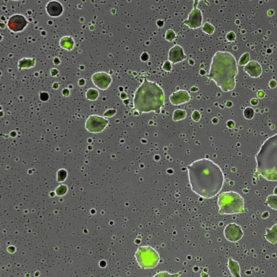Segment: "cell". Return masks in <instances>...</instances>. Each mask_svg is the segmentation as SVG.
<instances>
[{"instance_id":"6da1fadb","label":"cell","mask_w":277,"mask_h":277,"mask_svg":"<svg viewBox=\"0 0 277 277\" xmlns=\"http://www.w3.org/2000/svg\"><path fill=\"white\" fill-rule=\"evenodd\" d=\"M189 183L193 192L206 199L217 195L224 183L219 166L207 159H200L187 166Z\"/></svg>"},{"instance_id":"7a4b0ae2","label":"cell","mask_w":277,"mask_h":277,"mask_svg":"<svg viewBox=\"0 0 277 277\" xmlns=\"http://www.w3.org/2000/svg\"><path fill=\"white\" fill-rule=\"evenodd\" d=\"M238 73L237 61L233 54L218 51L212 59L207 82L213 80L223 92L232 91L236 87V77Z\"/></svg>"},{"instance_id":"3957f363","label":"cell","mask_w":277,"mask_h":277,"mask_svg":"<svg viewBox=\"0 0 277 277\" xmlns=\"http://www.w3.org/2000/svg\"><path fill=\"white\" fill-rule=\"evenodd\" d=\"M134 108L139 114L154 112L159 114L165 107V93L156 82L145 78L142 84L137 88L133 99Z\"/></svg>"},{"instance_id":"277c9868","label":"cell","mask_w":277,"mask_h":277,"mask_svg":"<svg viewBox=\"0 0 277 277\" xmlns=\"http://www.w3.org/2000/svg\"><path fill=\"white\" fill-rule=\"evenodd\" d=\"M257 161L254 177L261 176L268 181H277V134L267 138L255 156Z\"/></svg>"},{"instance_id":"5b68a950","label":"cell","mask_w":277,"mask_h":277,"mask_svg":"<svg viewBox=\"0 0 277 277\" xmlns=\"http://www.w3.org/2000/svg\"><path fill=\"white\" fill-rule=\"evenodd\" d=\"M218 212L220 214H233L244 212V201L238 193L233 191L221 193L218 197Z\"/></svg>"},{"instance_id":"8992f818","label":"cell","mask_w":277,"mask_h":277,"mask_svg":"<svg viewBox=\"0 0 277 277\" xmlns=\"http://www.w3.org/2000/svg\"><path fill=\"white\" fill-rule=\"evenodd\" d=\"M135 257L142 269L154 268L160 260L159 254L151 246L139 247L135 252Z\"/></svg>"},{"instance_id":"52a82bcc","label":"cell","mask_w":277,"mask_h":277,"mask_svg":"<svg viewBox=\"0 0 277 277\" xmlns=\"http://www.w3.org/2000/svg\"><path fill=\"white\" fill-rule=\"evenodd\" d=\"M199 1H193V8L189 13L187 19L183 21L181 25L185 24L191 29H196L201 27L203 16L201 10L198 8Z\"/></svg>"},{"instance_id":"ba28073f","label":"cell","mask_w":277,"mask_h":277,"mask_svg":"<svg viewBox=\"0 0 277 277\" xmlns=\"http://www.w3.org/2000/svg\"><path fill=\"white\" fill-rule=\"evenodd\" d=\"M108 120L97 115H91L85 124L86 129L92 133H98L102 132L108 125Z\"/></svg>"},{"instance_id":"9c48e42d","label":"cell","mask_w":277,"mask_h":277,"mask_svg":"<svg viewBox=\"0 0 277 277\" xmlns=\"http://www.w3.org/2000/svg\"><path fill=\"white\" fill-rule=\"evenodd\" d=\"M28 24V21L23 15L15 14L9 19L7 26L10 31L17 33L24 31Z\"/></svg>"},{"instance_id":"30bf717a","label":"cell","mask_w":277,"mask_h":277,"mask_svg":"<svg viewBox=\"0 0 277 277\" xmlns=\"http://www.w3.org/2000/svg\"><path fill=\"white\" fill-rule=\"evenodd\" d=\"M223 233L227 240L233 243L240 240L243 235L241 227L235 223H230L227 225Z\"/></svg>"},{"instance_id":"8fae6325","label":"cell","mask_w":277,"mask_h":277,"mask_svg":"<svg viewBox=\"0 0 277 277\" xmlns=\"http://www.w3.org/2000/svg\"><path fill=\"white\" fill-rule=\"evenodd\" d=\"M91 80L97 88L101 90H106L112 84V79L107 73L100 71L93 75Z\"/></svg>"},{"instance_id":"7c38bea8","label":"cell","mask_w":277,"mask_h":277,"mask_svg":"<svg viewBox=\"0 0 277 277\" xmlns=\"http://www.w3.org/2000/svg\"><path fill=\"white\" fill-rule=\"evenodd\" d=\"M187 59V56L184 53L183 47L178 44H176L169 49L168 60L172 64H176Z\"/></svg>"},{"instance_id":"4fadbf2b","label":"cell","mask_w":277,"mask_h":277,"mask_svg":"<svg viewBox=\"0 0 277 277\" xmlns=\"http://www.w3.org/2000/svg\"><path fill=\"white\" fill-rule=\"evenodd\" d=\"M191 98V96L188 91L185 90H180L173 92L170 95L169 99L173 105L178 106L189 102Z\"/></svg>"},{"instance_id":"5bb4252c","label":"cell","mask_w":277,"mask_h":277,"mask_svg":"<svg viewBox=\"0 0 277 277\" xmlns=\"http://www.w3.org/2000/svg\"><path fill=\"white\" fill-rule=\"evenodd\" d=\"M243 71L250 77L257 78L262 74V68L260 64L256 61H250L243 67Z\"/></svg>"},{"instance_id":"9a60e30c","label":"cell","mask_w":277,"mask_h":277,"mask_svg":"<svg viewBox=\"0 0 277 277\" xmlns=\"http://www.w3.org/2000/svg\"><path fill=\"white\" fill-rule=\"evenodd\" d=\"M46 11L51 17L60 16L64 11V8L62 4L56 1H51L46 6Z\"/></svg>"},{"instance_id":"2e32d148","label":"cell","mask_w":277,"mask_h":277,"mask_svg":"<svg viewBox=\"0 0 277 277\" xmlns=\"http://www.w3.org/2000/svg\"><path fill=\"white\" fill-rule=\"evenodd\" d=\"M266 234L263 236L265 239L272 244H275L277 243V223L273 226L272 227L271 229H266Z\"/></svg>"},{"instance_id":"e0dca14e","label":"cell","mask_w":277,"mask_h":277,"mask_svg":"<svg viewBox=\"0 0 277 277\" xmlns=\"http://www.w3.org/2000/svg\"><path fill=\"white\" fill-rule=\"evenodd\" d=\"M60 46L64 49L71 51L74 46V41L71 36H64L60 40Z\"/></svg>"},{"instance_id":"ac0fdd59","label":"cell","mask_w":277,"mask_h":277,"mask_svg":"<svg viewBox=\"0 0 277 277\" xmlns=\"http://www.w3.org/2000/svg\"><path fill=\"white\" fill-rule=\"evenodd\" d=\"M228 267L231 273L234 277H241L240 267L238 263L233 260L232 258H229Z\"/></svg>"},{"instance_id":"d6986e66","label":"cell","mask_w":277,"mask_h":277,"mask_svg":"<svg viewBox=\"0 0 277 277\" xmlns=\"http://www.w3.org/2000/svg\"><path fill=\"white\" fill-rule=\"evenodd\" d=\"M36 64V60L35 58H23L19 61L18 67L21 71L23 68H30L34 67Z\"/></svg>"},{"instance_id":"ffe728a7","label":"cell","mask_w":277,"mask_h":277,"mask_svg":"<svg viewBox=\"0 0 277 277\" xmlns=\"http://www.w3.org/2000/svg\"><path fill=\"white\" fill-rule=\"evenodd\" d=\"M187 113L185 111L181 109H176L173 114V120L174 121H178L186 118Z\"/></svg>"},{"instance_id":"44dd1931","label":"cell","mask_w":277,"mask_h":277,"mask_svg":"<svg viewBox=\"0 0 277 277\" xmlns=\"http://www.w3.org/2000/svg\"><path fill=\"white\" fill-rule=\"evenodd\" d=\"M265 204L271 208L277 210V195H270L268 196Z\"/></svg>"},{"instance_id":"7402d4cb","label":"cell","mask_w":277,"mask_h":277,"mask_svg":"<svg viewBox=\"0 0 277 277\" xmlns=\"http://www.w3.org/2000/svg\"><path fill=\"white\" fill-rule=\"evenodd\" d=\"M86 96L88 100L95 101L98 98L99 92L94 88H90L86 92Z\"/></svg>"},{"instance_id":"603a6c76","label":"cell","mask_w":277,"mask_h":277,"mask_svg":"<svg viewBox=\"0 0 277 277\" xmlns=\"http://www.w3.org/2000/svg\"><path fill=\"white\" fill-rule=\"evenodd\" d=\"M201 29L203 32L209 35H212L215 31V27H214L212 24L208 22H206L203 24Z\"/></svg>"},{"instance_id":"cb8c5ba5","label":"cell","mask_w":277,"mask_h":277,"mask_svg":"<svg viewBox=\"0 0 277 277\" xmlns=\"http://www.w3.org/2000/svg\"><path fill=\"white\" fill-rule=\"evenodd\" d=\"M176 38V34L175 31L172 29H168L166 32L165 39L169 42H172Z\"/></svg>"},{"instance_id":"d4e9b609","label":"cell","mask_w":277,"mask_h":277,"mask_svg":"<svg viewBox=\"0 0 277 277\" xmlns=\"http://www.w3.org/2000/svg\"><path fill=\"white\" fill-rule=\"evenodd\" d=\"M250 62V54L248 53H245L240 57L238 64L240 66L246 65Z\"/></svg>"},{"instance_id":"484cf974","label":"cell","mask_w":277,"mask_h":277,"mask_svg":"<svg viewBox=\"0 0 277 277\" xmlns=\"http://www.w3.org/2000/svg\"><path fill=\"white\" fill-rule=\"evenodd\" d=\"M243 114L246 118L247 119H251L253 118L254 115L253 109L251 107H248L245 109Z\"/></svg>"},{"instance_id":"4316f807","label":"cell","mask_w":277,"mask_h":277,"mask_svg":"<svg viewBox=\"0 0 277 277\" xmlns=\"http://www.w3.org/2000/svg\"><path fill=\"white\" fill-rule=\"evenodd\" d=\"M181 274V272H179V273L176 274H169L167 272H160L159 274H156L154 277H178L179 275Z\"/></svg>"},{"instance_id":"83f0119b","label":"cell","mask_w":277,"mask_h":277,"mask_svg":"<svg viewBox=\"0 0 277 277\" xmlns=\"http://www.w3.org/2000/svg\"><path fill=\"white\" fill-rule=\"evenodd\" d=\"M162 68H163V69H164L166 71H171L172 69V63L168 60L166 61L163 64V66H162Z\"/></svg>"},{"instance_id":"f1b7e54d","label":"cell","mask_w":277,"mask_h":277,"mask_svg":"<svg viewBox=\"0 0 277 277\" xmlns=\"http://www.w3.org/2000/svg\"><path fill=\"white\" fill-rule=\"evenodd\" d=\"M67 176V173L64 170H60L58 172V181L60 182L64 181Z\"/></svg>"},{"instance_id":"f546056e","label":"cell","mask_w":277,"mask_h":277,"mask_svg":"<svg viewBox=\"0 0 277 277\" xmlns=\"http://www.w3.org/2000/svg\"><path fill=\"white\" fill-rule=\"evenodd\" d=\"M56 191L58 196H62L63 194H64V193H66V192L67 187H66V186H64V185H61V186H60V187H58Z\"/></svg>"},{"instance_id":"4dcf8cb0","label":"cell","mask_w":277,"mask_h":277,"mask_svg":"<svg viewBox=\"0 0 277 277\" xmlns=\"http://www.w3.org/2000/svg\"><path fill=\"white\" fill-rule=\"evenodd\" d=\"M192 118L195 122L199 121L201 118V114L198 111H194L192 114Z\"/></svg>"},{"instance_id":"1f68e13d","label":"cell","mask_w":277,"mask_h":277,"mask_svg":"<svg viewBox=\"0 0 277 277\" xmlns=\"http://www.w3.org/2000/svg\"><path fill=\"white\" fill-rule=\"evenodd\" d=\"M226 39L227 40L230 41L231 42L234 41L236 40V35L233 31H230L226 34Z\"/></svg>"},{"instance_id":"d6a6232c","label":"cell","mask_w":277,"mask_h":277,"mask_svg":"<svg viewBox=\"0 0 277 277\" xmlns=\"http://www.w3.org/2000/svg\"><path fill=\"white\" fill-rule=\"evenodd\" d=\"M116 113V111L115 109H109V110L105 112L104 116L108 117V118H111V117H112L113 116L115 115Z\"/></svg>"},{"instance_id":"836d02e7","label":"cell","mask_w":277,"mask_h":277,"mask_svg":"<svg viewBox=\"0 0 277 277\" xmlns=\"http://www.w3.org/2000/svg\"><path fill=\"white\" fill-rule=\"evenodd\" d=\"M40 99L42 101H46L49 99V95L47 93L42 92L40 93Z\"/></svg>"},{"instance_id":"e575fe53","label":"cell","mask_w":277,"mask_h":277,"mask_svg":"<svg viewBox=\"0 0 277 277\" xmlns=\"http://www.w3.org/2000/svg\"><path fill=\"white\" fill-rule=\"evenodd\" d=\"M140 59L142 62H146L149 59V55L146 52H143L140 56Z\"/></svg>"},{"instance_id":"d590c367","label":"cell","mask_w":277,"mask_h":277,"mask_svg":"<svg viewBox=\"0 0 277 277\" xmlns=\"http://www.w3.org/2000/svg\"><path fill=\"white\" fill-rule=\"evenodd\" d=\"M156 25H157L158 27H159V28H162V27H163L165 22H164V21L163 20H158L156 21Z\"/></svg>"},{"instance_id":"8d00e7d4","label":"cell","mask_w":277,"mask_h":277,"mask_svg":"<svg viewBox=\"0 0 277 277\" xmlns=\"http://www.w3.org/2000/svg\"><path fill=\"white\" fill-rule=\"evenodd\" d=\"M277 85V82L275 81H273V80H272V81H270V86L271 87V88H274Z\"/></svg>"},{"instance_id":"74e56055","label":"cell","mask_w":277,"mask_h":277,"mask_svg":"<svg viewBox=\"0 0 277 277\" xmlns=\"http://www.w3.org/2000/svg\"><path fill=\"white\" fill-rule=\"evenodd\" d=\"M51 76H55V75L58 73V71L56 69H51Z\"/></svg>"},{"instance_id":"f35d334b","label":"cell","mask_w":277,"mask_h":277,"mask_svg":"<svg viewBox=\"0 0 277 277\" xmlns=\"http://www.w3.org/2000/svg\"><path fill=\"white\" fill-rule=\"evenodd\" d=\"M227 125L230 128H233V127L234 126V124L233 123L232 121H229L227 123Z\"/></svg>"},{"instance_id":"ab89813d","label":"cell","mask_w":277,"mask_h":277,"mask_svg":"<svg viewBox=\"0 0 277 277\" xmlns=\"http://www.w3.org/2000/svg\"><path fill=\"white\" fill-rule=\"evenodd\" d=\"M69 94V91H68V89H64V91H63V94L64 95V96H68Z\"/></svg>"},{"instance_id":"60d3db41","label":"cell","mask_w":277,"mask_h":277,"mask_svg":"<svg viewBox=\"0 0 277 277\" xmlns=\"http://www.w3.org/2000/svg\"><path fill=\"white\" fill-rule=\"evenodd\" d=\"M258 96L260 98H262L264 96V93L262 91H260L258 93Z\"/></svg>"},{"instance_id":"b9f144b4","label":"cell","mask_w":277,"mask_h":277,"mask_svg":"<svg viewBox=\"0 0 277 277\" xmlns=\"http://www.w3.org/2000/svg\"><path fill=\"white\" fill-rule=\"evenodd\" d=\"M268 216H269V214L268 213V212H264V213L262 214V216H262L263 218L265 219V218H267V217Z\"/></svg>"},{"instance_id":"7bdbcfd3","label":"cell","mask_w":277,"mask_h":277,"mask_svg":"<svg viewBox=\"0 0 277 277\" xmlns=\"http://www.w3.org/2000/svg\"><path fill=\"white\" fill-rule=\"evenodd\" d=\"M251 104H252V105H257V104H258V101L257 99H253V100L251 101Z\"/></svg>"},{"instance_id":"ee69618b","label":"cell","mask_w":277,"mask_h":277,"mask_svg":"<svg viewBox=\"0 0 277 277\" xmlns=\"http://www.w3.org/2000/svg\"><path fill=\"white\" fill-rule=\"evenodd\" d=\"M127 98V95L125 93H122L121 94V98L122 99H123V100H125V99H126Z\"/></svg>"},{"instance_id":"f6af8a7d","label":"cell","mask_w":277,"mask_h":277,"mask_svg":"<svg viewBox=\"0 0 277 277\" xmlns=\"http://www.w3.org/2000/svg\"><path fill=\"white\" fill-rule=\"evenodd\" d=\"M203 69H201V70L200 71V74L201 75H204L205 74V71H204L203 72Z\"/></svg>"},{"instance_id":"bcb514c9","label":"cell","mask_w":277,"mask_h":277,"mask_svg":"<svg viewBox=\"0 0 277 277\" xmlns=\"http://www.w3.org/2000/svg\"><path fill=\"white\" fill-rule=\"evenodd\" d=\"M274 194L277 195V187H276V188H275V189H274Z\"/></svg>"}]
</instances>
